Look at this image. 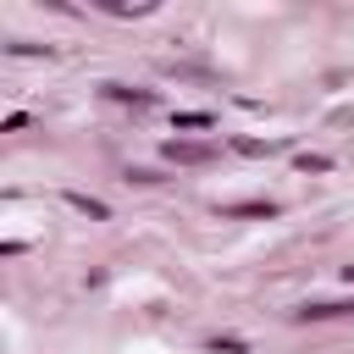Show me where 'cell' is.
Segmentation results:
<instances>
[{"label":"cell","mask_w":354,"mask_h":354,"mask_svg":"<svg viewBox=\"0 0 354 354\" xmlns=\"http://www.w3.org/2000/svg\"><path fill=\"white\" fill-rule=\"evenodd\" d=\"M166 155H171V160H183V166H199V160H210L216 149H210V144H177V138H171V144H166Z\"/></svg>","instance_id":"cell-1"},{"label":"cell","mask_w":354,"mask_h":354,"mask_svg":"<svg viewBox=\"0 0 354 354\" xmlns=\"http://www.w3.org/2000/svg\"><path fill=\"white\" fill-rule=\"evenodd\" d=\"M221 216H266V221H271L277 205H271V199H243V205H221Z\"/></svg>","instance_id":"cell-2"},{"label":"cell","mask_w":354,"mask_h":354,"mask_svg":"<svg viewBox=\"0 0 354 354\" xmlns=\"http://www.w3.org/2000/svg\"><path fill=\"white\" fill-rule=\"evenodd\" d=\"M66 205L72 210H83V216H94V221H105L111 210H105V199H88V194H66Z\"/></svg>","instance_id":"cell-3"},{"label":"cell","mask_w":354,"mask_h":354,"mask_svg":"<svg viewBox=\"0 0 354 354\" xmlns=\"http://www.w3.org/2000/svg\"><path fill=\"white\" fill-rule=\"evenodd\" d=\"M216 116L210 111H177V127H188V133H199V127H210Z\"/></svg>","instance_id":"cell-4"},{"label":"cell","mask_w":354,"mask_h":354,"mask_svg":"<svg viewBox=\"0 0 354 354\" xmlns=\"http://www.w3.org/2000/svg\"><path fill=\"white\" fill-rule=\"evenodd\" d=\"M105 94H111V100H133V105H149V94H144V88H122V83H105Z\"/></svg>","instance_id":"cell-5"},{"label":"cell","mask_w":354,"mask_h":354,"mask_svg":"<svg viewBox=\"0 0 354 354\" xmlns=\"http://www.w3.org/2000/svg\"><path fill=\"white\" fill-rule=\"evenodd\" d=\"M232 149H238V155H271L277 144H271V138H238Z\"/></svg>","instance_id":"cell-6"},{"label":"cell","mask_w":354,"mask_h":354,"mask_svg":"<svg viewBox=\"0 0 354 354\" xmlns=\"http://www.w3.org/2000/svg\"><path fill=\"white\" fill-rule=\"evenodd\" d=\"M299 171H332L326 155H299Z\"/></svg>","instance_id":"cell-7"},{"label":"cell","mask_w":354,"mask_h":354,"mask_svg":"<svg viewBox=\"0 0 354 354\" xmlns=\"http://www.w3.org/2000/svg\"><path fill=\"white\" fill-rule=\"evenodd\" d=\"M216 354H243V337H210Z\"/></svg>","instance_id":"cell-8"},{"label":"cell","mask_w":354,"mask_h":354,"mask_svg":"<svg viewBox=\"0 0 354 354\" xmlns=\"http://www.w3.org/2000/svg\"><path fill=\"white\" fill-rule=\"evenodd\" d=\"M343 282H354V266H343Z\"/></svg>","instance_id":"cell-9"}]
</instances>
